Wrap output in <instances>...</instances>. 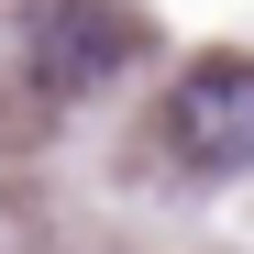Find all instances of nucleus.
<instances>
[{"mask_svg":"<svg viewBox=\"0 0 254 254\" xmlns=\"http://www.w3.org/2000/svg\"><path fill=\"white\" fill-rule=\"evenodd\" d=\"M166 144L210 177L254 166V56H199L177 89H166Z\"/></svg>","mask_w":254,"mask_h":254,"instance_id":"1","label":"nucleus"},{"mask_svg":"<svg viewBox=\"0 0 254 254\" xmlns=\"http://www.w3.org/2000/svg\"><path fill=\"white\" fill-rule=\"evenodd\" d=\"M122 56H133V22H111V11H45L33 22V77L45 89H100Z\"/></svg>","mask_w":254,"mask_h":254,"instance_id":"2","label":"nucleus"}]
</instances>
